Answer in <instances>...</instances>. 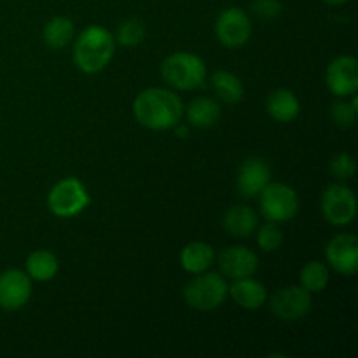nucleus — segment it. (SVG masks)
Segmentation results:
<instances>
[{"mask_svg":"<svg viewBox=\"0 0 358 358\" xmlns=\"http://www.w3.org/2000/svg\"><path fill=\"white\" fill-rule=\"evenodd\" d=\"M161 76L173 90L191 91L205 83L206 65L201 56L189 51H178L164 59L161 65Z\"/></svg>","mask_w":358,"mask_h":358,"instance_id":"nucleus-3","label":"nucleus"},{"mask_svg":"<svg viewBox=\"0 0 358 358\" xmlns=\"http://www.w3.org/2000/svg\"><path fill=\"white\" fill-rule=\"evenodd\" d=\"M222 226L224 231L231 236L248 238L259 227V217L250 206L236 205L226 210L222 217Z\"/></svg>","mask_w":358,"mask_h":358,"instance_id":"nucleus-16","label":"nucleus"},{"mask_svg":"<svg viewBox=\"0 0 358 358\" xmlns=\"http://www.w3.org/2000/svg\"><path fill=\"white\" fill-rule=\"evenodd\" d=\"M24 268H27V275L31 280L49 282V280H52L56 276L59 264L56 255L51 254L49 250H35L27 257Z\"/></svg>","mask_w":358,"mask_h":358,"instance_id":"nucleus-20","label":"nucleus"},{"mask_svg":"<svg viewBox=\"0 0 358 358\" xmlns=\"http://www.w3.org/2000/svg\"><path fill=\"white\" fill-rule=\"evenodd\" d=\"M252 35V23L241 7H227L215 20V37L226 48H241Z\"/></svg>","mask_w":358,"mask_h":358,"instance_id":"nucleus-9","label":"nucleus"},{"mask_svg":"<svg viewBox=\"0 0 358 358\" xmlns=\"http://www.w3.org/2000/svg\"><path fill=\"white\" fill-rule=\"evenodd\" d=\"M322 213L336 227L352 224L357 217L355 192L345 184H331L322 194Z\"/></svg>","mask_w":358,"mask_h":358,"instance_id":"nucleus-7","label":"nucleus"},{"mask_svg":"<svg viewBox=\"0 0 358 358\" xmlns=\"http://www.w3.org/2000/svg\"><path fill=\"white\" fill-rule=\"evenodd\" d=\"M269 182H271V168L266 161L259 159V157L247 159L238 171V191L243 198L259 196Z\"/></svg>","mask_w":358,"mask_h":358,"instance_id":"nucleus-14","label":"nucleus"},{"mask_svg":"<svg viewBox=\"0 0 358 358\" xmlns=\"http://www.w3.org/2000/svg\"><path fill=\"white\" fill-rule=\"evenodd\" d=\"M31 296V280L21 269L0 273V308L16 311L28 303Z\"/></svg>","mask_w":358,"mask_h":358,"instance_id":"nucleus-12","label":"nucleus"},{"mask_svg":"<svg viewBox=\"0 0 358 358\" xmlns=\"http://www.w3.org/2000/svg\"><path fill=\"white\" fill-rule=\"evenodd\" d=\"M222 115L219 103L212 98H196L185 108V117L187 122L194 128H212L213 124H217Z\"/></svg>","mask_w":358,"mask_h":358,"instance_id":"nucleus-19","label":"nucleus"},{"mask_svg":"<svg viewBox=\"0 0 358 358\" xmlns=\"http://www.w3.org/2000/svg\"><path fill=\"white\" fill-rule=\"evenodd\" d=\"M212 87L224 103H238L243 100L245 87L238 76L227 70H219L212 76Z\"/></svg>","mask_w":358,"mask_h":358,"instance_id":"nucleus-21","label":"nucleus"},{"mask_svg":"<svg viewBox=\"0 0 358 358\" xmlns=\"http://www.w3.org/2000/svg\"><path fill=\"white\" fill-rule=\"evenodd\" d=\"M133 115L143 128L154 131L171 129L184 115V103L180 98L164 87H149L138 93L133 101Z\"/></svg>","mask_w":358,"mask_h":358,"instance_id":"nucleus-1","label":"nucleus"},{"mask_svg":"<svg viewBox=\"0 0 358 358\" xmlns=\"http://www.w3.org/2000/svg\"><path fill=\"white\" fill-rule=\"evenodd\" d=\"M266 108H268V114L278 122H292L301 114L299 100L292 91L285 90V87H280V90L269 93L268 100H266Z\"/></svg>","mask_w":358,"mask_h":358,"instance_id":"nucleus-17","label":"nucleus"},{"mask_svg":"<svg viewBox=\"0 0 358 358\" xmlns=\"http://www.w3.org/2000/svg\"><path fill=\"white\" fill-rule=\"evenodd\" d=\"M115 52V38L107 28L91 24L84 28L73 44L72 58L77 69L84 73H98L112 62Z\"/></svg>","mask_w":358,"mask_h":358,"instance_id":"nucleus-2","label":"nucleus"},{"mask_svg":"<svg viewBox=\"0 0 358 358\" xmlns=\"http://www.w3.org/2000/svg\"><path fill=\"white\" fill-rule=\"evenodd\" d=\"M325 3H329V6H343V3H346L348 0H324Z\"/></svg>","mask_w":358,"mask_h":358,"instance_id":"nucleus-30","label":"nucleus"},{"mask_svg":"<svg viewBox=\"0 0 358 358\" xmlns=\"http://www.w3.org/2000/svg\"><path fill=\"white\" fill-rule=\"evenodd\" d=\"M358 100L357 94H352V103L348 101H336L331 107V117L339 128H352L357 122Z\"/></svg>","mask_w":358,"mask_h":358,"instance_id":"nucleus-25","label":"nucleus"},{"mask_svg":"<svg viewBox=\"0 0 358 358\" xmlns=\"http://www.w3.org/2000/svg\"><path fill=\"white\" fill-rule=\"evenodd\" d=\"M325 259L336 273L353 276L358 271V238L352 233L336 234L325 247Z\"/></svg>","mask_w":358,"mask_h":358,"instance_id":"nucleus-10","label":"nucleus"},{"mask_svg":"<svg viewBox=\"0 0 358 358\" xmlns=\"http://www.w3.org/2000/svg\"><path fill=\"white\" fill-rule=\"evenodd\" d=\"M229 296L243 310H259L268 301L266 287L252 276L233 280V285H229Z\"/></svg>","mask_w":358,"mask_h":358,"instance_id":"nucleus-15","label":"nucleus"},{"mask_svg":"<svg viewBox=\"0 0 358 358\" xmlns=\"http://www.w3.org/2000/svg\"><path fill=\"white\" fill-rule=\"evenodd\" d=\"M175 133H177V135L180 136V138H185V136L189 135L187 124H180V122H178V124L175 126Z\"/></svg>","mask_w":358,"mask_h":358,"instance_id":"nucleus-29","label":"nucleus"},{"mask_svg":"<svg viewBox=\"0 0 358 358\" xmlns=\"http://www.w3.org/2000/svg\"><path fill=\"white\" fill-rule=\"evenodd\" d=\"M90 203L91 198L87 194L84 184L73 177L56 182L55 187L49 191L48 196L49 210L56 217H62V219L79 215L80 212H84L87 208Z\"/></svg>","mask_w":358,"mask_h":358,"instance_id":"nucleus-6","label":"nucleus"},{"mask_svg":"<svg viewBox=\"0 0 358 358\" xmlns=\"http://www.w3.org/2000/svg\"><path fill=\"white\" fill-rule=\"evenodd\" d=\"M325 84L336 96H352L358 90V62L353 56H338L325 72Z\"/></svg>","mask_w":358,"mask_h":358,"instance_id":"nucleus-11","label":"nucleus"},{"mask_svg":"<svg viewBox=\"0 0 358 358\" xmlns=\"http://www.w3.org/2000/svg\"><path fill=\"white\" fill-rule=\"evenodd\" d=\"M229 296V285L219 273H199L184 289L187 306L198 311H212L222 306Z\"/></svg>","mask_w":358,"mask_h":358,"instance_id":"nucleus-4","label":"nucleus"},{"mask_svg":"<svg viewBox=\"0 0 358 358\" xmlns=\"http://www.w3.org/2000/svg\"><path fill=\"white\" fill-rule=\"evenodd\" d=\"M215 261V250L205 241H192L185 245L180 252V264L191 275L206 271Z\"/></svg>","mask_w":358,"mask_h":358,"instance_id":"nucleus-18","label":"nucleus"},{"mask_svg":"<svg viewBox=\"0 0 358 358\" xmlns=\"http://www.w3.org/2000/svg\"><path fill=\"white\" fill-rule=\"evenodd\" d=\"M114 38L124 48H135L145 38V24L138 17H128L119 24Z\"/></svg>","mask_w":358,"mask_h":358,"instance_id":"nucleus-24","label":"nucleus"},{"mask_svg":"<svg viewBox=\"0 0 358 358\" xmlns=\"http://www.w3.org/2000/svg\"><path fill=\"white\" fill-rule=\"evenodd\" d=\"M76 34V24L70 17L56 16L49 20L44 27V42L49 49H63Z\"/></svg>","mask_w":358,"mask_h":358,"instance_id":"nucleus-22","label":"nucleus"},{"mask_svg":"<svg viewBox=\"0 0 358 358\" xmlns=\"http://www.w3.org/2000/svg\"><path fill=\"white\" fill-rule=\"evenodd\" d=\"M269 308L280 320L297 322L310 315L313 299H311V294L301 285L283 287L269 297Z\"/></svg>","mask_w":358,"mask_h":358,"instance_id":"nucleus-8","label":"nucleus"},{"mask_svg":"<svg viewBox=\"0 0 358 358\" xmlns=\"http://www.w3.org/2000/svg\"><path fill=\"white\" fill-rule=\"evenodd\" d=\"M257 245L261 250L264 252H275L282 247L283 243V233L276 222L264 224V226L257 227Z\"/></svg>","mask_w":358,"mask_h":358,"instance_id":"nucleus-26","label":"nucleus"},{"mask_svg":"<svg viewBox=\"0 0 358 358\" xmlns=\"http://www.w3.org/2000/svg\"><path fill=\"white\" fill-rule=\"evenodd\" d=\"M252 10L259 20L271 21L282 14V3L280 0H254Z\"/></svg>","mask_w":358,"mask_h":358,"instance_id":"nucleus-28","label":"nucleus"},{"mask_svg":"<svg viewBox=\"0 0 358 358\" xmlns=\"http://www.w3.org/2000/svg\"><path fill=\"white\" fill-rule=\"evenodd\" d=\"M259 196L261 213L269 222H289L299 213V196L283 182H269Z\"/></svg>","mask_w":358,"mask_h":358,"instance_id":"nucleus-5","label":"nucleus"},{"mask_svg":"<svg viewBox=\"0 0 358 358\" xmlns=\"http://www.w3.org/2000/svg\"><path fill=\"white\" fill-rule=\"evenodd\" d=\"M329 170H331V173L334 175L338 180H350L357 171L355 157L350 156V154L346 152L336 154V156L331 159Z\"/></svg>","mask_w":358,"mask_h":358,"instance_id":"nucleus-27","label":"nucleus"},{"mask_svg":"<svg viewBox=\"0 0 358 358\" xmlns=\"http://www.w3.org/2000/svg\"><path fill=\"white\" fill-rule=\"evenodd\" d=\"M301 287L306 289L310 294H320L327 289L329 280H331V271L327 266L320 261H310L303 266L299 273Z\"/></svg>","mask_w":358,"mask_h":358,"instance_id":"nucleus-23","label":"nucleus"},{"mask_svg":"<svg viewBox=\"0 0 358 358\" xmlns=\"http://www.w3.org/2000/svg\"><path fill=\"white\" fill-rule=\"evenodd\" d=\"M259 268V259L250 248L234 245L224 248L219 254V269L226 278L238 280L255 275Z\"/></svg>","mask_w":358,"mask_h":358,"instance_id":"nucleus-13","label":"nucleus"}]
</instances>
